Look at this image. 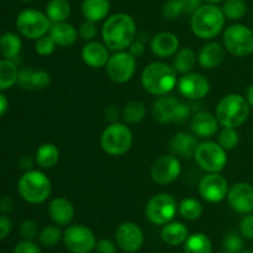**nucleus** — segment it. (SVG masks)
<instances>
[{"instance_id":"obj_1","label":"nucleus","mask_w":253,"mask_h":253,"mask_svg":"<svg viewBox=\"0 0 253 253\" xmlns=\"http://www.w3.org/2000/svg\"><path fill=\"white\" fill-rule=\"evenodd\" d=\"M104 43L113 51H124L135 41V20L125 12H119L109 16L101 27Z\"/></svg>"},{"instance_id":"obj_2","label":"nucleus","mask_w":253,"mask_h":253,"mask_svg":"<svg viewBox=\"0 0 253 253\" xmlns=\"http://www.w3.org/2000/svg\"><path fill=\"white\" fill-rule=\"evenodd\" d=\"M141 83L143 89L152 95H167L177 85V72L165 62H152L143 68Z\"/></svg>"},{"instance_id":"obj_3","label":"nucleus","mask_w":253,"mask_h":253,"mask_svg":"<svg viewBox=\"0 0 253 253\" xmlns=\"http://www.w3.org/2000/svg\"><path fill=\"white\" fill-rule=\"evenodd\" d=\"M225 20L226 17L221 7L216 4H205L192 14L190 29L199 39L210 40L222 31Z\"/></svg>"},{"instance_id":"obj_4","label":"nucleus","mask_w":253,"mask_h":253,"mask_svg":"<svg viewBox=\"0 0 253 253\" xmlns=\"http://www.w3.org/2000/svg\"><path fill=\"white\" fill-rule=\"evenodd\" d=\"M250 113L249 101L240 94H227L216 106V119L222 127L237 128L246 123Z\"/></svg>"},{"instance_id":"obj_5","label":"nucleus","mask_w":253,"mask_h":253,"mask_svg":"<svg viewBox=\"0 0 253 253\" xmlns=\"http://www.w3.org/2000/svg\"><path fill=\"white\" fill-rule=\"evenodd\" d=\"M17 190L25 202L30 204H41L51 195V180L40 170H29L19 179Z\"/></svg>"},{"instance_id":"obj_6","label":"nucleus","mask_w":253,"mask_h":253,"mask_svg":"<svg viewBox=\"0 0 253 253\" xmlns=\"http://www.w3.org/2000/svg\"><path fill=\"white\" fill-rule=\"evenodd\" d=\"M132 142V131L127 125L121 123L110 124L100 136L101 148L110 156L125 155L131 148Z\"/></svg>"},{"instance_id":"obj_7","label":"nucleus","mask_w":253,"mask_h":253,"mask_svg":"<svg viewBox=\"0 0 253 253\" xmlns=\"http://www.w3.org/2000/svg\"><path fill=\"white\" fill-rule=\"evenodd\" d=\"M224 47L236 57H247L253 53V31L245 25L236 24L227 27L222 37Z\"/></svg>"},{"instance_id":"obj_8","label":"nucleus","mask_w":253,"mask_h":253,"mask_svg":"<svg viewBox=\"0 0 253 253\" xmlns=\"http://www.w3.org/2000/svg\"><path fill=\"white\" fill-rule=\"evenodd\" d=\"M51 26L48 16L39 10H22L16 17V29L22 36L29 40H37L47 35Z\"/></svg>"},{"instance_id":"obj_9","label":"nucleus","mask_w":253,"mask_h":253,"mask_svg":"<svg viewBox=\"0 0 253 253\" xmlns=\"http://www.w3.org/2000/svg\"><path fill=\"white\" fill-rule=\"evenodd\" d=\"M194 158L198 166L208 173H219L227 163L226 150L219 145V142L205 141L198 145Z\"/></svg>"},{"instance_id":"obj_10","label":"nucleus","mask_w":253,"mask_h":253,"mask_svg":"<svg viewBox=\"0 0 253 253\" xmlns=\"http://www.w3.org/2000/svg\"><path fill=\"white\" fill-rule=\"evenodd\" d=\"M178 210L174 198L167 193H161L148 200L146 205V216L153 225H166L173 220Z\"/></svg>"},{"instance_id":"obj_11","label":"nucleus","mask_w":253,"mask_h":253,"mask_svg":"<svg viewBox=\"0 0 253 253\" xmlns=\"http://www.w3.org/2000/svg\"><path fill=\"white\" fill-rule=\"evenodd\" d=\"M63 242L71 253H90L95 250L98 241L89 227L84 225H72L64 231Z\"/></svg>"},{"instance_id":"obj_12","label":"nucleus","mask_w":253,"mask_h":253,"mask_svg":"<svg viewBox=\"0 0 253 253\" xmlns=\"http://www.w3.org/2000/svg\"><path fill=\"white\" fill-rule=\"evenodd\" d=\"M106 74L109 78L118 84H124L130 81L136 72V58L125 51H118L110 56L106 63Z\"/></svg>"},{"instance_id":"obj_13","label":"nucleus","mask_w":253,"mask_h":253,"mask_svg":"<svg viewBox=\"0 0 253 253\" xmlns=\"http://www.w3.org/2000/svg\"><path fill=\"white\" fill-rule=\"evenodd\" d=\"M182 172L180 161L174 155L161 156L151 167V178L161 185H167L178 179Z\"/></svg>"},{"instance_id":"obj_14","label":"nucleus","mask_w":253,"mask_h":253,"mask_svg":"<svg viewBox=\"0 0 253 253\" xmlns=\"http://www.w3.org/2000/svg\"><path fill=\"white\" fill-rule=\"evenodd\" d=\"M229 183L219 173H208L199 182V194L208 203H220L227 197Z\"/></svg>"},{"instance_id":"obj_15","label":"nucleus","mask_w":253,"mask_h":253,"mask_svg":"<svg viewBox=\"0 0 253 253\" xmlns=\"http://www.w3.org/2000/svg\"><path fill=\"white\" fill-rule=\"evenodd\" d=\"M115 240L118 247L126 253H135L142 247L145 237L141 227L135 222H123L116 229Z\"/></svg>"},{"instance_id":"obj_16","label":"nucleus","mask_w":253,"mask_h":253,"mask_svg":"<svg viewBox=\"0 0 253 253\" xmlns=\"http://www.w3.org/2000/svg\"><path fill=\"white\" fill-rule=\"evenodd\" d=\"M177 86L179 93L190 100H200L210 91V83L207 77L194 72L184 74L182 78L178 79Z\"/></svg>"},{"instance_id":"obj_17","label":"nucleus","mask_w":253,"mask_h":253,"mask_svg":"<svg viewBox=\"0 0 253 253\" xmlns=\"http://www.w3.org/2000/svg\"><path fill=\"white\" fill-rule=\"evenodd\" d=\"M227 202L231 209L240 214H251L253 211V185L240 182L232 185L227 193Z\"/></svg>"},{"instance_id":"obj_18","label":"nucleus","mask_w":253,"mask_h":253,"mask_svg":"<svg viewBox=\"0 0 253 253\" xmlns=\"http://www.w3.org/2000/svg\"><path fill=\"white\" fill-rule=\"evenodd\" d=\"M179 103L180 100H178L174 96H158L157 100L153 103L152 106L153 119L160 124L175 123Z\"/></svg>"},{"instance_id":"obj_19","label":"nucleus","mask_w":253,"mask_h":253,"mask_svg":"<svg viewBox=\"0 0 253 253\" xmlns=\"http://www.w3.org/2000/svg\"><path fill=\"white\" fill-rule=\"evenodd\" d=\"M179 49V40L173 32H160L151 41V51L160 58L173 57Z\"/></svg>"},{"instance_id":"obj_20","label":"nucleus","mask_w":253,"mask_h":253,"mask_svg":"<svg viewBox=\"0 0 253 253\" xmlns=\"http://www.w3.org/2000/svg\"><path fill=\"white\" fill-rule=\"evenodd\" d=\"M82 58L84 63L91 68H103L108 63L110 54L105 43L90 41L82 49Z\"/></svg>"},{"instance_id":"obj_21","label":"nucleus","mask_w":253,"mask_h":253,"mask_svg":"<svg viewBox=\"0 0 253 253\" xmlns=\"http://www.w3.org/2000/svg\"><path fill=\"white\" fill-rule=\"evenodd\" d=\"M219 121L216 116L208 111H199L192 118L190 128L193 133L200 138L212 137L219 130Z\"/></svg>"},{"instance_id":"obj_22","label":"nucleus","mask_w":253,"mask_h":253,"mask_svg":"<svg viewBox=\"0 0 253 253\" xmlns=\"http://www.w3.org/2000/svg\"><path fill=\"white\" fill-rule=\"evenodd\" d=\"M48 215L57 226H66L73 220L74 207L66 198H54L48 205Z\"/></svg>"},{"instance_id":"obj_23","label":"nucleus","mask_w":253,"mask_h":253,"mask_svg":"<svg viewBox=\"0 0 253 253\" xmlns=\"http://www.w3.org/2000/svg\"><path fill=\"white\" fill-rule=\"evenodd\" d=\"M198 147L197 138L194 135L187 132H178L173 136L169 142V151L172 155L182 158L194 157Z\"/></svg>"},{"instance_id":"obj_24","label":"nucleus","mask_w":253,"mask_h":253,"mask_svg":"<svg viewBox=\"0 0 253 253\" xmlns=\"http://www.w3.org/2000/svg\"><path fill=\"white\" fill-rule=\"evenodd\" d=\"M225 59V47L217 42L204 44L198 54V62L204 69L217 68Z\"/></svg>"},{"instance_id":"obj_25","label":"nucleus","mask_w":253,"mask_h":253,"mask_svg":"<svg viewBox=\"0 0 253 253\" xmlns=\"http://www.w3.org/2000/svg\"><path fill=\"white\" fill-rule=\"evenodd\" d=\"M49 36L54 41L57 46L69 47L78 39V31L76 27L68 22H54L49 29Z\"/></svg>"},{"instance_id":"obj_26","label":"nucleus","mask_w":253,"mask_h":253,"mask_svg":"<svg viewBox=\"0 0 253 253\" xmlns=\"http://www.w3.org/2000/svg\"><path fill=\"white\" fill-rule=\"evenodd\" d=\"M109 11H110L109 0H83L82 2V14L88 21H103L106 19Z\"/></svg>"},{"instance_id":"obj_27","label":"nucleus","mask_w":253,"mask_h":253,"mask_svg":"<svg viewBox=\"0 0 253 253\" xmlns=\"http://www.w3.org/2000/svg\"><path fill=\"white\" fill-rule=\"evenodd\" d=\"M188 236H189L188 227L182 222L177 221H170L163 225V229L161 231V237L169 246H179L184 244Z\"/></svg>"},{"instance_id":"obj_28","label":"nucleus","mask_w":253,"mask_h":253,"mask_svg":"<svg viewBox=\"0 0 253 253\" xmlns=\"http://www.w3.org/2000/svg\"><path fill=\"white\" fill-rule=\"evenodd\" d=\"M22 48L21 39L14 32H5L0 36V53L4 58L14 61Z\"/></svg>"},{"instance_id":"obj_29","label":"nucleus","mask_w":253,"mask_h":253,"mask_svg":"<svg viewBox=\"0 0 253 253\" xmlns=\"http://www.w3.org/2000/svg\"><path fill=\"white\" fill-rule=\"evenodd\" d=\"M173 59V68L177 73L187 74L193 71L198 61V57L192 48H183L178 49L177 53L174 54Z\"/></svg>"},{"instance_id":"obj_30","label":"nucleus","mask_w":253,"mask_h":253,"mask_svg":"<svg viewBox=\"0 0 253 253\" xmlns=\"http://www.w3.org/2000/svg\"><path fill=\"white\" fill-rule=\"evenodd\" d=\"M19 69L12 59H0V91L7 90L17 83Z\"/></svg>"},{"instance_id":"obj_31","label":"nucleus","mask_w":253,"mask_h":253,"mask_svg":"<svg viewBox=\"0 0 253 253\" xmlns=\"http://www.w3.org/2000/svg\"><path fill=\"white\" fill-rule=\"evenodd\" d=\"M59 150L53 143H43L36 151V162L41 168H52L58 163Z\"/></svg>"},{"instance_id":"obj_32","label":"nucleus","mask_w":253,"mask_h":253,"mask_svg":"<svg viewBox=\"0 0 253 253\" xmlns=\"http://www.w3.org/2000/svg\"><path fill=\"white\" fill-rule=\"evenodd\" d=\"M184 253H212V244L205 234H193L184 242Z\"/></svg>"},{"instance_id":"obj_33","label":"nucleus","mask_w":253,"mask_h":253,"mask_svg":"<svg viewBox=\"0 0 253 253\" xmlns=\"http://www.w3.org/2000/svg\"><path fill=\"white\" fill-rule=\"evenodd\" d=\"M46 15L51 22H63L71 15V4L68 0H49L46 6Z\"/></svg>"},{"instance_id":"obj_34","label":"nucleus","mask_w":253,"mask_h":253,"mask_svg":"<svg viewBox=\"0 0 253 253\" xmlns=\"http://www.w3.org/2000/svg\"><path fill=\"white\" fill-rule=\"evenodd\" d=\"M178 211L184 219L197 220L203 215V205L194 198H185L178 205Z\"/></svg>"},{"instance_id":"obj_35","label":"nucleus","mask_w":253,"mask_h":253,"mask_svg":"<svg viewBox=\"0 0 253 253\" xmlns=\"http://www.w3.org/2000/svg\"><path fill=\"white\" fill-rule=\"evenodd\" d=\"M146 106L141 101H130L123 110V118L127 124H138L145 119Z\"/></svg>"},{"instance_id":"obj_36","label":"nucleus","mask_w":253,"mask_h":253,"mask_svg":"<svg viewBox=\"0 0 253 253\" xmlns=\"http://www.w3.org/2000/svg\"><path fill=\"white\" fill-rule=\"evenodd\" d=\"M221 9L226 19L240 20L246 15L247 4L245 0H225Z\"/></svg>"},{"instance_id":"obj_37","label":"nucleus","mask_w":253,"mask_h":253,"mask_svg":"<svg viewBox=\"0 0 253 253\" xmlns=\"http://www.w3.org/2000/svg\"><path fill=\"white\" fill-rule=\"evenodd\" d=\"M63 239L61 230L58 226H46L39 234V241L44 247H54Z\"/></svg>"},{"instance_id":"obj_38","label":"nucleus","mask_w":253,"mask_h":253,"mask_svg":"<svg viewBox=\"0 0 253 253\" xmlns=\"http://www.w3.org/2000/svg\"><path fill=\"white\" fill-rule=\"evenodd\" d=\"M239 133H237L236 128L234 127H224L219 133V138H217V142L221 146L224 150L231 151L239 145Z\"/></svg>"},{"instance_id":"obj_39","label":"nucleus","mask_w":253,"mask_h":253,"mask_svg":"<svg viewBox=\"0 0 253 253\" xmlns=\"http://www.w3.org/2000/svg\"><path fill=\"white\" fill-rule=\"evenodd\" d=\"M224 249L229 253H240L244 250V236L236 231H230L224 237Z\"/></svg>"},{"instance_id":"obj_40","label":"nucleus","mask_w":253,"mask_h":253,"mask_svg":"<svg viewBox=\"0 0 253 253\" xmlns=\"http://www.w3.org/2000/svg\"><path fill=\"white\" fill-rule=\"evenodd\" d=\"M183 12H184V7H183L182 0H168L162 7V16L170 21L178 19Z\"/></svg>"},{"instance_id":"obj_41","label":"nucleus","mask_w":253,"mask_h":253,"mask_svg":"<svg viewBox=\"0 0 253 253\" xmlns=\"http://www.w3.org/2000/svg\"><path fill=\"white\" fill-rule=\"evenodd\" d=\"M35 51L37 54L42 57L49 56L54 52L57 44L54 43V41L52 40V37L49 35H44V36L40 37V39L35 40Z\"/></svg>"},{"instance_id":"obj_42","label":"nucleus","mask_w":253,"mask_h":253,"mask_svg":"<svg viewBox=\"0 0 253 253\" xmlns=\"http://www.w3.org/2000/svg\"><path fill=\"white\" fill-rule=\"evenodd\" d=\"M51 77L44 71H34L31 76V89H44L49 85Z\"/></svg>"},{"instance_id":"obj_43","label":"nucleus","mask_w":253,"mask_h":253,"mask_svg":"<svg viewBox=\"0 0 253 253\" xmlns=\"http://www.w3.org/2000/svg\"><path fill=\"white\" fill-rule=\"evenodd\" d=\"M78 34L79 36H81V39H83L84 41H88V42L93 41V40L96 37V35H98L96 22L85 20V22H83V24L81 25V27H79Z\"/></svg>"},{"instance_id":"obj_44","label":"nucleus","mask_w":253,"mask_h":253,"mask_svg":"<svg viewBox=\"0 0 253 253\" xmlns=\"http://www.w3.org/2000/svg\"><path fill=\"white\" fill-rule=\"evenodd\" d=\"M20 235L24 240L32 241L36 236H39V226L34 220H26L20 226Z\"/></svg>"},{"instance_id":"obj_45","label":"nucleus","mask_w":253,"mask_h":253,"mask_svg":"<svg viewBox=\"0 0 253 253\" xmlns=\"http://www.w3.org/2000/svg\"><path fill=\"white\" fill-rule=\"evenodd\" d=\"M240 234L247 240H253V214H246L240 222Z\"/></svg>"},{"instance_id":"obj_46","label":"nucleus","mask_w":253,"mask_h":253,"mask_svg":"<svg viewBox=\"0 0 253 253\" xmlns=\"http://www.w3.org/2000/svg\"><path fill=\"white\" fill-rule=\"evenodd\" d=\"M12 253H42L40 247L37 246L35 242L29 241V240H24L20 244L15 246L14 252Z\"/></svg>"},{"instance_id":"obj_47","label":"nucleus","mask_w":253,"mask_h":253,"mask_svg":"<svg viewBox=\"0 0 253 253\" xmlns=\"http://www.w3.org/2000/svg\"><path fill=\"white\" fill-rule=\"evenodd\" d=\"M34 69L25 68L19 71V77H17V84L24 89H31V76Z\"/></svg>"},{"instance_id":"obj_48","label":"nucleus","mask_w":253,"mask_h":253,"mask_svg":"<svg viewBox=\"0 0 253 253\" xmlns=\"http://www.w3.org/2000/svg\"><path fill=\"white\" fill-rule=\"evenodd\" d=\"M95 251L96 253H116V246L110 240L103 239L96 242Z\"/></svg>"},{"instance_id":"obj_49","label":"nucleus","mask_w":253,"mask_h":253,"mask_svg":"<svg viewBox=\"0 0 253 253\" xmlns=\"http://www.w3.org/2000/svg\"><path fill=\"white\" fill-rule=\"evenodd\" d=\"M11 227V220L7 216H5L4 214L0 215V240L5 239V237L10 234Z\"/></svg>"},{"instance_id":"obj_50","label":"nucleus","mask_w":253,"mask_h":253,"mask_svg":"<svg viewBox=\"0 0 253 253\" xmlns=\"http://www.w3.org/2000/svg\"><path fill=\"white\" fill-rule=\"evenodd\" d=\"M145 51H146L145 43L141 41H133L132 43L130 44V47H128V53L132 54L136 59L142 57L143 53H145Z\"/></svg>"},{"instance_id":"obj_51","label":"nucleus","mask_w":253,"mask_h":253,"mask_svg":"<svg viewBox=\"0 0 253 253\" xmlns=\"http://www.w3.org/2000/svg\"><path fill=\"white\" fill-rule=\"evenodd\" d=\"M14 207L15 203L12 200V198L4 197L0 199V212L1 214H9V212H11L14 210Z\"/></svg>"},{"instance_id":"obj_52","label":"nucleus","mask_w":253,"mask_h":253,"mask_svg":"<svg viewBox=\"0 0 253 253\" xmlns=\"http://www.w3.org/2000/svg\"><path fill=\"white\" fill-rule=\"evenodd\" d=\"M184 12L187 14H193L197 9L202 6V0H182Z\"/></svg>"},{"instance_id":"obj_53","label":"nucleus","mask_w":253,"mask_h":253,"mask_svg":"<svg viewBox=\"0 0 253 253\" xmlns=\"http://www.w3.org/2000/svg\"><path fill=\"white\" fill-rule=\"evenodd\" d=\"M7 108H9V101L4 94L0 93V118H2L6 114Z\"/></svg>"},{"instance_id":"obj_54","label":"nucleus","mask_w":253,"mask_h":253,"mask_svg":"<svg viewBox=\"0 0 253 253\" xmlns=\"http://www.w3.org/2000/svg\"><path fill=\"white\" fill-rule=\"evenodd\" d=\"M246 99H247V101H249L250 106L253 108V84H252V85H250V88L247 89Z\"/></svg>"},{"instance_id":"obj_55","label":"nucleus","mask_w":253,"mask_h":253,"mask_svg":"<svg viewBox=\"0 0 253 253\" xmlns=\"http://www.w3.org/2000/svg\"><path fill=\"white\" fill-rule=\"evenodd\" d=\"M207 2H209V4H216V2H220V1H225V0H205Z\"/></svg>"},{"instance_id":"obj_56","label":"nucleus","mask_w":253,"mask_h":253,"mask_svg":"<svg viewBox=\"0 0 253 253\" xmlns=\"http://www.w3.org/2000/svg\"><path fill=\"white\" fill-rule=\"evenodd\" d=\"M240 253H253V251H251V250H242Z\"/></svg>"},{"instance_id":"obj_57","label":"nucleus","mask_w":253,"mask_h":253,"mask_svg":"<svg viewBox=\"0 0 253 253\" xmlns=\"http://www.w3.org/2000/svg\"><path fill=\"white\" fill-rule=\"evenodd\" d=\"M21 1H32V0H21Z\"/></svg>"},{"instance_id":"obj_58","label":"nucleus","mask_w":253,"mask_h":253,"mask_svg":"<svg viewBox=\"0 0 253 253\" xmlns=\"http://www.w3.org/2000/svg\"><path fill=\"white\" fill-rule=\"evenodd\" d=\"M219 253H229V252H226V251H225V252H219Z\"/></svg>"}]
</instances>
